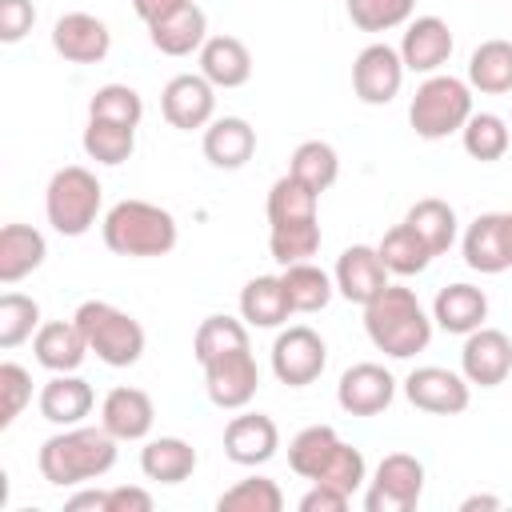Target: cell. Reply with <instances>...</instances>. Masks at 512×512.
Segmentation results:
<instances>
[{"mask_svg": "<svg viewBox=\"0 0 512 512\" xmlns=\"http://www.w3.org/2000/svg\"><path fill=\"white\" fill-rule=\"evenodd\" d=\"M116 444L120 440L104 424L100 428L72 424V428H60L56 436H48L40 444L36 468L52 488H76V484H88V480H100L104 472H112Z\"/></svg>", "mask_w": 512, "mask_h": 512, "instance_id": "cell-1", "label": "cell"}, {"mask_svg": "<svg viewBox=\"0 0 512 512\" xmlns=\"http://www.w3.org/2000/svg\"><path fill=\"white\" fill-rule=\"evenodd\" d=\"M364 332L368 340L392 356V360H412L416 352L428 348L432 340V316L424 312V304L416 300L412 288L404 284H388L384 292H376L364 304Z\"/></svg>", "mask_w": 512, "mask_h": 512, "instance_id": "cell-2", "label": "cell"}, {"mask_svg": "<svg viewBox=\"0 0 512 512\" xmlns=\"http://www.w3.org/2000/svg\"><path fill=\"white\" fill-rule=\"evenodd\" d=\"M104 244L116 256H132V260H152V256H168L180 240L176 216L152 200H120L104 212L100 220Z\"/></svg>", "mask_w": 512, "mask_h": 512, "instance_id": "cell-3", "label": "cell"}, {"mask_svg": "<svg viewBox=\"0 0 512 512\" xmlns=\"http://www.w3.org/2000/svg\"><path fill=\"white\" fill-rule=\"evenodd\" d=\"M88 340V352H96L100 364L108 368H132L140 356H144V328L132 312L108 304V300H84L72 316Z\"/></svg>", "mask_w": 512, "mask_h": 512, "instance_id": "cell-4", "label": "cell"}, {"mask_svg": "<svg viewBox=\"0 0 512 512\" xmlns=\"http://www.w3.org/2000/svg\"><path fill=\"white\" fill-rule=\"evenodd\" d=\"M468 116H472V84L460 76H444V72L424 76V84L416 88L408 104V124L420 140H444L460 132Z\"/></svg>", "mask_w": 512, "mask_h": 512, "instance_id": "cell-5", "label": "cell"}, {"mask_svg": "<svg viewBox=\"0 0 512 512\" xmlns=\"http://www.w3.org/2000/svg\"><path fill=\"white\" fill-rule=\"evenodd\" d=\"M100 204H104V188L96 172H88L84 164L56 168L44 188V216L60 236H84L96 224Z\"/></svg>", "mask_w": 512, "mask_h": 512, "instance_id": "cell-6", "label": "cell"}, {"mask_svg": "<svg viewBox=\"0 0 512 512\" xmlns=\"http://www.w3.org/2000/svg\"><path fill=\"white\" fill-rule=\"evenodd\" d=\"M204 368V388H208V400L224 412H240L252 404L256 388H260V368H256V356H252V344H240V348H228L212 360L200 364Z\"/></svg>", "mask_w": 512, "mask_h": 512, "instance_id": "cell-7", "label": "cell"}, {"mask_svg": "<svg viewBox=\"0 0 512 512\" xmlns=\"http://www.w3.org/2000/svg\"><path fill=\"white\" fill-rule=\"evenodd\" d=\"M420 496H424V464L412 452H388L368 480L364 508L368 512H412Z\"/></svg>", "mask_w": 512, "mask_h": 512, "instance_id": "cell-8", "label": "cell"}, {"mask_svg": "<svg viewBox=\"0 0 512 512\" xmlns=\"http://www.w3.org/2000/svg\"><path fill=\"white\" fill-rule=\"evenodd\" d=\"M328 364V344L320 340L316 328L308 324H292L284 332H276L272 340V376L288 388H304L312 380H320Z\"/></svg>", "mask_w": 512, "mask_h": 512, "instance_id": "cell-9", "label": "cell"}, {"mask_svg": "<svg viewBox=\"0 0 512 512\" xmlns=\"http://www.w3.org/2000/svg\"><path fill=\"white\" fill-rule=\"evenodd\" d=\"M404 396L420 412L460 416L472 400V384L464 380V372H452V368H440V364H420L404 376Z\"/></svg>", "mask_w": 512, "mask_h": 512, "instance_id": "cell-10", "label": "cell"}, {"mask_svg": "<svg viewBox=\"0 0 512 512\" xmlns=\"http://www.w3.org/2000/svg\"><path fill=\"white\" fill-rule=\"evenodd\" d=\"M404 60H400V48L376 40L368 48H360V56L352 60V92L360 104H392L400 96V84H404Z\"/></svg>", "mask_w": 512, "mask_h": 512, "instance_id": "cell-11", "label": "cell"}, {"mask_svg": "<svg viewBox=\"0 0 512 512\" xmlns=\"http://www.w3.org/2000/svg\"><path fill=\"white\" fill-rule=\"evenodd\" d=\"M160 112L172 128L180 132H196L208 128L216 120V88L200 76V72H180L164 84L160 92Z\"/></svg>", "mask_w": 512, "mask_h": 512, "instance_id": "cell-12", "label": "cell"}, {"mask_svg": "<svg viewBox=\"0 0 512 512\" xmlns=\"http://www.w3.org/2000/svg\"><path fill=\"white\" fill-rule=\"evenodd\" d=\"M392 400H396V376L372 360L344 368V376L336 384V404L348 416H380Z\"/></svg>", "mask_w": 512, "mask_h": 512, "instance_id": "cell-13", "label": "cell"}, {"mask_svg": "<svg viewBox=\"0 0 512 512\" xmlns=\"http://www.w3.org/2000/svg\"><path fill=\"white\" fill-rule=\"evenodd\" d=\"M460 372L468 384H480V388H496L508 380L512 372V340L508 332L500 328H476L464 336V348H460Z\"/></svg>", "mask_w": 512, "mask_h": 512, "instance_id": "cell-14", "label": "cell"}, {"mask_svg": "<svg viewBox=\"0 0 512 512\" xmlns=\"http://www.w3.org/2000/svg\"><path fill=\"white\" fill-rule=\"evenodd\" d=\"M280 448V428L264 412H240L224 424V456L240 468H260L276 456Z\"/></svg>", "mask_w": 512, "mask_h": 512, "instance_id": "cell-15", "label": "cell"}, {"mask_svg": "<svg viewBox=\"0 0 512 512\" xmlns=\"http://www.w3.org/2000/svg\"><path fill=\"white\" fill-rule=\"evenodd\" d=\"M52 48L68 64H100L112 48V32L92 12H64L52 24Z\"/></svg>", "mask_w": 512, "mask_h": 512, "instance_id": "cell-16", "label": "cell"}, {"mask_svg": "<svg viewBox=\"0 0 512 512\" xmlns=\"http://www.w3.org/2000/svg\"><path fill=\"white\" fill-rule=\"evenodd\" d=\"M452 44L456 40H452L448 20H440V16H416V20H408V28L400 36V60H404L408 72L432 76V72H440L448 64Z\"/></svg>", "mask_w": 512, "mask_h": 512, "instance_id": "cell-17", "label": "cell"}, {"mask_svg": "<svg viewBox=\"0 0 512 512\" xmlns=\"http://www.w3.org/2000/svg\"><path fill=\"white\" fill-rule=\"evenodd\" d=\"M460 252H464V264H468L472 272H484V276H496V272L512 268L508 220H504V212H480V216L464 228Z\"/></svg>", "mask_w": 512, "mask_h": 512, "instance_id": "cell-18", "label": "cell"}, {"mask_svg": "<svg viewBox=\"0 0 512 512\" xmlns=\"http://www.w3.org/2000/svg\"><path fill=\"white\" fill-rule=\"evenodd\" d=\"M332 280H336V292L352 304H368L376 292L388 288V268L380 260V252L372 244H348L340 256H336V268H332Z\"/></svg>", "mask_w": 512, "mask_h": 512, "instance_id": "cell-19", "label": "cell"}, {"mask_svg": "<svg viewBox=\"0 0 512 512\" xmlns=\"http://www.w3.org/2000/svg\"><path fill=\"white\" fill-rule=\"evenodd\" d=\"M148 40L164 56H192L208 40V16L196 0H184V4H176L172 12H164L148 24Z\"/></svg>", "mask_w": 512, "mask_h": 512, "instance_id": "cell-20", "label": "cell"}, {"mask_svg": "<svg viewBox=\"0 0 512 512\" xmlns=\"http://www.w3.org/2000/svg\"><path fill=\"white\" fill-rule=\"evenodd\" d=\"M100 424L124 444V440H144L156 424V404L144 388L120 384L100 400Z\"/></svg>", "mask_w": 512, "mask_h": 512, "instance_id": "cell-21", "label": "cell"}, {"mask_svg": "<svg viewBox=\"0 0 512 512\" xmlns=\"http://www.w3.org/2000/svg\"><path fill=\"white\" fill-rule=\"evenodd\" d=\"M40 416L56 428H72V424H84V416L92 412L96 404V392L84 376L76 372H52V380L40 388Z\"/></svg>", "mask_w": 512, "mask_h": 512, "instance_id": "cell-22", "label": "cell"}, {"mask_svg": "<svg viewBox=\"0 0 512 512\" xmlns=\"http://www.w3.org/2000/svg\"><path fill=\"white\" fill-rule=\"evenodd\" d=\"M252 152H256V128L244 116H216L204 128V160L212 168L236 172L252 160Z\"/></svg>", "mask_w": 512, "mask_h": 512, "instance_id": "cell-23", "label": "cell"}, {"mask_svg": "<svg viewBox=\"0 0 512 512\" xmlns=\"http://www.w3.org/2000/svg\"><path fill=\"white\" fill-rule=\"evenodd\" d=\"M484 320H488V296L476 284H464V280L460 284H448L432 300V324L444 328V332H452V336H468Z\"/></svg>", "mask_w": 512, "mask_h": 512, "instance_id": "cell-24", "label": "cell"}, {"mask_svg": "<svg viewBox=\"0 0 512 512\" xmlns=\"http://www.w3.org/2000/svg\"><path fill=\"white\" fill-rule=\"evenodd\" d=\"M32 352L48 372H76L88 356V340L76 320H44L32 336Z\"/></svg>", "mask_w": 512, "mask_h": 512, "instance_id": "cell-25", "label": "cell"}, {"mask_svg": "<svg viewBox=\"0 0 512 512\" xmlns=\"http://www.w3.org/2000/svg\"><path fill=\"white\" fill-rule=\"evenodd\" d=\"M200 76L212 88H240L252 80V52L240 36H208L200 48Z\"/></svg>", "mask_w": 512, "mask_h": 512, "instance_id": "cell-26", "label": "cell"}, {"mask_svg": "<svg viewBox=\"0 0 512 512\" xmlns=\"http://www.w3.org/2000/svg\"><path fill=\"white\" fill-rule=\"evenodd\" d=\"M48 256V240L32 224H4L0 228V284L12 288L32 276Z\"/></svg>", "mask_w": 512, "mask_h": 512, "instance_id": "cell-27", "label": "cell"}, {"mask_svg": "<svg viewBox=\"0 0 512 512\" xmlns=\"http://www.w3.org/2000/svg\"><path fill=\"white\" fill-rule=\"evenodd\" d=\"M288 316H292V304L280 276H252L240 288V320L248 328H280Z\"/></svg>", "mask_w": 512, "mask_h": 512, "instance_id": "cell-28", "label": "cell"}, {"mask_svg": "<svg viewBox=\"0 0 512 512\" xmlns=\"http://www.w3.org/2000/svg\"><path fill=\"white\" fill-rule=\"evenodd\" d=\"M140 472L152 484H184L196 472V448L180 436H156L140 448Z\"/></svg>", "mask_w": 512, "mask_h": 512, "instance_id": "cell-29", "label": "cell"}, {"mask_svg": "<svg viewBox=\"0 0 512 512\" xmlns=\"http://www.w3.org/2000/svg\"><path fill=\"white\" fill-rule=\"evenodd\" d=\"M468 84L484 96H508L512 92V40H484L468 56Z\"/></svg>", "mask_w": 512, "mask_h": 512, "instance_id": "cell-30", "label": "cell"}, {"mask_svg": "<svg viewBox=\"0 0 512 512\" xmlns=\"http://www.w3.org/2000/svg\"><path fill=\"white\" fill-rule=\"evenodd\" d=\"M340 444L344 440L336 436L332 424H308L288 440V468L304 480H320V472L328 468V460L336 456Z\"/></svg>", "mask_w": 512, "mask_h": 512, "instance_id": "cell-31", "label": "cell"}, {"mask_svg": "<svg viewBox=\"0 0 512 512\" xmlns=\"http://www.w3.org/2000/svg\"><path fill=\"white\" fill-rule=\"evenodd\" d=\"M404 220H408V224L416 228V236L432 248V256H444V252L456 244L460 220H456V208H452L448 200H440V196H424V200H416V204L408 208Z\"/></svg>", "mask_w": 512, "mask_h": 512, "instance_id": "cell-32", "label": "cell"}, {"mask_svg": "<svg viewBox=\"0 0 512 512\" xmlns=\"http://www.w3.org/2000/svg\"><path fill=\"white\" fill-rule=\"evenodd\" d=\"M280 280H284V292H288L292 312H320V308H328V300L336 296V280H332L320 264H312V260L288 264V268L280 272Z\"/></svg>", "mask_w": 512, "mask_h": 512, "instance_id": "cell-33", "label": "cell"}, {"mask_svg": "<svg viewBox=\"0 0 512 512\" xmlns=\"http://www.w3.org/2000/svg\"><path fill=\"white\" fill-rule=\"evenodd\" d=\"M320 216H308V220H288V224H268V252L280 268L288 264H300V260H312L320 252Z\"/></svg>", "mask_w": 512, "mask_h": 512, "instance_id": "cell-34", "label": "cell"}, {"mask_svg": "<svg viewBox=\"0 0 512 512\" xmlns=\"http://www.w3.org/2000/svg\"><path fill=\"white\" fill-rule=\"evenodd\" d=\"M80 144H84L88 160L116 168V164H124V160L136 152V128L116 124V120H96V116H88Z\"/></svg>", "mask_w": 512, "mask_h": 512, "instance_id": "cell-35", "label": "cell"}, {"mask_svg": "<svg viewBox=\"0 0 512 512\" xmlns=\"http://www.w3.org/2000/svg\"><path fill=\"white\" fill-rule=\"evenodd\" d=\"M376 252L384 260V268L396 272V276H416V272H424L432 264V248L416 236V228L408 220L396 224V228H388L384 240L376 244Z\"/></svg>", "mask_w": 512, "mask_h": 512, "instance_id": "cell-36", "label": "cell"}, {"mask_svg": "<svg viewBox=\"0 0 512 512\" xmlns=\"http://www.w3.org/2000/svg\"><path fill=\"white\" fill-rule=\"evenodd\" d=\"M460 140H464V152H468L472 160L492 164V160H500V156L508 152L512 128H508V120L496 116V112H472L468 124L460 128Z\"/></svg>", "mask_w": 512, "mask_h": 512, "instance_id": "cell-37", "label": "cell"}, {"mask_svg": "<svg viewBox=\"0 0 512 512\" xmlns=\"http://www.w3.org/2000/svg\"><path fill=\"white\" fill-rule=\"evenodd\" d=\"M288 172L300 184H308L312 192H328L340 176V156L328 140H304V144H296V152L288 160Z\"/></svg>", "mask_w": 512, "mask_h": 512, "instance_id": "cell-38", "label": "cell"}, {"mask_svg": "<svg viewBox=\"0 0 512 512\" xmlns=\"http://www.w3.org/2000/svg\"><path fill=\"white\" fill-rule=\"evenodd\" d=\"M320 208V192L300 184L292 172H284L268 188V224H288V220H308Z\"/></svg>", "mask_w": 512, "mask_h": 512, "instance_id": "cell-39", "label": "cell"}, {"mask_svg": "<svg viewBox=\"0 0 512 512\" xmlns=\"http://www.w3.org/2000/svg\"><path fill=\"white\" fill-rule=\"evenodd\" d=\"M216 508L220 512H280L284 508V492L268 476H244L228 492L216 496Z\"/></svg>", "mask_w": 512, "mask_h": 512, "instance_id": "cell-40", "label": "cell"}, {"mask_svg": "<svg viewBox=\"0 0 512 512\" xmlns=\"http://www.w3.org/2000/svg\"><path fill=\"white\" fill-rule=\"evenodd\" d=\"M40 324H44L40 320V304L32 296H24V292H4L0 296V348L4 352H12L24 340H32Z\"/></svg>", "mask_w": 512, "mask_h": 512, "instance_id": "cell-41", "label": "cell"}, {"mask_svg": "<svg viewBox=\"0 0 512 512\" xmlns=\"http://www.w3.org/2000/svg\"><path fill=\"white\" fill-rule=\"evenodd\" d=\"M88 116L136 128L144 120V100H140V92L132 84H100L92 92V100H88Z\"/></svg>", "mask_w": 512, "mask_h": 512, "instance_id": "cell-42", "label": "cell"}, {"mask_svg": "<svg viewBox=\"0 0 512 512\" xmlns=\"http://www.w3.org/2000/svg\"><path fill=\"white\" fill-rule=\"evenodd\" d=\"M240 344H248V324L244 320L208 316V320H200V328L192 336V356H196V364H204V360H212V356H220L228 348H240Z\"/></svg>", "mask_w": 512, "mask_h": 512, "instance_id": "cell-43", "label": "cell"}, {"mask_svg": "<svg viewBox=\"0 0 512 512\" xmlns=\"http://www.w3.org/2000/svg\"><path fill=\"white\" fill-rule=\"evenodd\" d=\"M416 0H344L348 20L360 32H392L412 20Z\"/></svg>", "mask_w": 512, "mask_h": 512, "instance_id": "cell-44", "label": "cell"}, {"mask_svg": "<svg viewBox=\"0 0 512 512\" xmlns=\"http://www.w3.org/2000/svg\"><path fill=\"white\" fill-rule=\"evenodd\" d=\"M32 400V376L24 364L16 360H4L0 364V428H12L16 416L28 408Z\"/></svg>", "mask_w": 512, "mask_h": 512, "instance_id": "cell-45", "label": "cell"}, {"mask_svg": "<svg viewBox=\"0 0 512 512\" xmlns=\"http://www.w3.org/2000/svg\"><path fill=\"white\" fill-rule=\"evenodd\" d=\"M36 24V4L32 0H0V40L16 44L32 32Z\"/></svg>", "mask_w": 512, "mask_h": 512, "instance_id": "cell-46", "label": "cell"}, {"mask_svg": "<svg viewBox=\"0 0 512 512\" xmlns=\"http://www.w3.org/2000/svg\"><path fill=\"white\" fill-rule=\"evenodd\" d=\"M108 512H152V492L136 484L108 488Z\"/></svg>", "mask_w": 512, "mask_h": 512, "instance_id": "cell-47", "label": "cell"}, {"mask_svg": "<svg viewBox=\"0 0 512 512\" xmlns=\"http://www.w3.org/2000/svg\"><path fill=\"white\" fill-rule=\"evenodd\" d=\"M352 496L328 488V484H312L304 496H300V512H344Z\"/></svg>", "mask_w": 512, "mask_h": 512, "instance_id": "cell-48", "label": "cell"}, {"mask_svg": "<svg viewBox=\"0 0 512 512\" xmlns=\"http://www.w3.org/2000/svg\"><path fill=\"white\" fill-rule=\"evenodd\" d=\"M64 508H68V512H80V508H96V512H108V492H100V488L76 492V496H68V500H64Z\"/></svg>", "mask_w": 512, "mask_h": 512, "instance_id": "cell-49", "label": "cell"}, {"mask_svg": "<svg viewBox=\"0 0 512 512\" xmlns=\"http://www.w3.org/2000/svg\"><path fill=\"white\" fill-rule=\"evenodd\" d=\"M176 4H184V0H132V12L144 20V24H152L156 16H164V12H172Z\"/></svg>", "mask_w": 512, "mask_h": 512, "instance_id": "cell-50", "label": "cell"}, {"mask_svg": "<svg viewBox=\"0 0 512 512\" xmlns=\"http://www.w3.org/2000/svg\"><path fill=\"white\" fill-rule=\"evenodd\" d=\"M480 508H500V496H464L460 500V512H480Z\"/></svg>", "mask_w": 512, "mask_h": 512, "instance_id": "cell-51", "label": "cell"}, {"mask_svg": "<svg viewBox=\"0 0 512 512\" xmlns=\"http://www.w3.org/2000/svg\"><path fill=\"white\" fill-rule=\"evenodd\" d=\"M504 220H508V252H512V212H504Z\"/></svg>", "mask_w": 512, "mask_h": 512, "instance_id": "cell-52", "label": "cell"}, {"mask_svg": "<svg viewBox=\"0 0 512 512\" xmlns=\"http://www.w3.org/2000/svg\"><path fill=\"white\" fill-rule=\"evenodd\" d=\"M508 124H512V120H508Z\"/></svg>", "mask_w": 512, "mask_h": 512, "instance_id": "cell-53", "label": "cell"}]
</instances>
